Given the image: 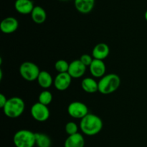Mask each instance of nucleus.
<instances>
[{"mask_svg": "<svg viewBox=\"0 0 147 147\" xmlns=\"http://www.w3.org/2000/svg\"><path fill=\"white\" fill-rule=\"evenodd\" d=\"M103 125L101 118L95 114L88 113L80 119V130L85 135L89 136L99 133L103 128Z\"/></svg>", "mask_w": 147, "mask_h": 147, "instance_id": "nucleus-1", "label": "nucleus"}, {"mask_svg": "<svg viewBox=\"0 0 147 147\" xmlns=\"http://www.w3.org/2000/svg\"><path fill=\"white\" fill-rule=\"evenodd\" d=\"M121 85V78L116 74L104 75L98 81V92L103 95H109L116 92Z\"/></svg>", "mask_w": 147, "mask_h": 147, "instance_id": "nucleus-2", "label": "nucleus"}, {"mask_svg": "<svg viewBox=\"0 0 147 147\" xmlns=\"http://www.w3.org/2000/svg\"><path fill=\"white\" fill-rule=\"evenodd\" d=\"M6 116L10 118H17L21 116L25 110V103L20 97H12L7 99L2 108Z\"/></svg>", "mask_w": 147, "mask_h": 147, "instance_id": "nucleus-3", "label": "nucleus"}, {"mask_svg": "<svg viewBox=\"0 0 147 147\" xmlns=\"http://www.w3.org/2000/svg\"><path fill=\"white\" fill-rule=\"evenodd\" d=\"M16 147H34L36 145L35 133L27 129L17 131L13 137Z\"/></svg>", "mask_w": 147, "mask_h": 147, "instance_id": "nucleus-4", "label": "nucleus"}, {"mask_svg": "<svg viewBox=\"0 0 147 147\" xmlns=\"http://www.w3.org/2000/svg\"><path fill=\"white\" fill-rule=\"evenodd\" d=\"M40 70L38 66L31 61H24L20 65V74L22 77L27 82L37 80Z\"/></svg>", "mask_w": 147, "mask_h": 147, "instance_id": "nucleus-5", "label": "nucleus"}, {"mask_svg": "<svg viewBox=\"0 0 147 147\" xmlns=\"http://www.w3.org/2000/svg\"><path fill=\"white\" fill-rule=\"evenodd\" d=\"M30 113L33 119L40 122L47 121L50 115V110L47 105H43L40 102H36L31 107Z\"/></svg>", "mask_w": 147, "mask_h": 147, "instance_id": "nucleus-6", "label": "nucleus"}, {"mask_svg": "<svg viewBox=\"0 0 147 147\" xmlns=\"http://www.w3.org/2000/svg\"><path fill=\"white\" fill-rule=\"evenodd\" d=\"M67 113L70 117L76 119H82L89 113L88 106L80 101H74L69 104Z\"/></svg>", "mask_w": 147, "mask_h": 147, "instance_id": "nucleus-7", "label": "nucleus"}, {"mask_svg": "<svg viewBox=\"0 0 147 147\" xmlns=\"http://www.w3.org/2000/svg\"><path fill=\"white\" fill-rule=\"evenodd\" d=\"M72 79L70 74L67 72L65 73H58L54 79L53 85L59 91H65L69 88L71 84Z\"/></svg>", "mask_w": 147, "mask_h": 147, "instance_id": "nucleus-8", "label": "nucleus"}, {"mask_svg": "<svg viewBox=\"0 0 147 147\" xmlns=\"http://www.w3.org/2000/svg\"><path fill=\"white\" fill-rule=\"evenodd\" d=\"M86 67L80 59H76L70 63L67 73L71 76L72 78L78 79L82 77L86 71Z\"/></svg>", "mask_w": 147, "mask_h": 147, "instance_id": "nucleus-9", "label": "nucleus"}, {"mask_svg": "<svg viewBox=\"0 0 147 147\" xmlns=\"http://www.w3.org/2000/svg\"><path fill=\"white\" fill-rule=\"evenodd\" d=\"M90 74L94 78H101L106 75V66L103 61L93 59L91 64L88 66Z\"/></svg>", "mask_w": 147, "mask_h": 147, "instance_id": "nucleus-10", "label": "nucleus"}, {"mask_svg": "<svg viewBox=\"0 0 147 147\" xmlns=\"http://www.w3.org/2000/svg\"><path fill=\"white\" fill-rule=\"evenodd\" d=\"M19 27V22L15 17H7L2 20L0 23V29L5 34H11Z\"/></svg>", "mask_w": 147, "mask_h": 147, "instance_id": "nucleus-11", "label": "nucleus"}, {"mask_svg": "<svg viewBox=\"0 0 147 147\" xmlns=\"http://www.w3.org/2000/svg\"><path fill=\"white\" fill-rule=\"evenodd\" d=\"M110 53L109 46L105 43H100L96 44L92 50V56L93 59L103 61L109 56Z\"/></svg>", "mask_w": 147, "mask_h": 147, "instance_id": "nucleus-12", "label": "nucleus"}, {"mask_svg": "<svg viewBox=\"0 0 147 147\" xmlns=\"http://www.w3.org/2000/svg\"><path fill=\"white\" fill-rule=\"evenodd\" d=\"M34 7V3L32 0H16L14 2V9L21 14H31Z\"/></svg>", "mask_w": 147, "mask_h": 147, "instance_id": "nucleus-13", "label": "nucleus"}, {"mask_svg": "<svg viewBox=\"0 0 147 147\" xmlns=\"http://www.w3.org/2000/svg\"><path fill=\"white\" fill-rule=\"evenodd\" d=\"M74 5L78 12L88 14L94 8L95 0H75Z\"/></svg>", "mask_w": 147, "mask_h": 147, "instance_id": "nucleus-14", "label": "nucleus"}, {"mask_svg": "<svg viewBox=\"0 0 147 147\" xmlns=\"http://www.w3.org/2000/svg\"><path fill=\"white\" fill-rule=\"evenodd\" d=\"M84 137L80 133L68 135L64 144V147H84Z\"/></svg>", "mask_w": 147, "mask_h": 147, "instance_id": "nucleus-15", "label": "nucleus"}, {"mask_svg": "<svg viewBox=\"0 0 147 147\" xmlns=\"http://www.w3.org/2000/svg\"><path fill=\"white\" fill-rule=\"evenodd\" d=\"M81 87L87 93H96L98 92V82L92 77L84 78L81 82Z\"/></svg>", "mask_w": 147, "mask_h": 147, "instance_id": "nucleus-16", "label": "nucleus"}, {"mask_svg": "<svg viewBox=\"0 0 147 147\" xmlns=\"http://www.w3.org/2000/svg\"><path fill=\"white\" fill-rule=\"evenodd\" d=\"M37 81L40 86L43 89H48L54 83V79L47 71H40Z\"/></svg>", "mask_w": 147, "mask_h": 147, "instance_id": "nucleus-17", "label": "nucleus"}, {"mask_svg": "<svg viewBox=\"0 0 147 147\" xmlns=\"http://www.w3.org/2000/svg\"><path fill=\"white\" fill-rule=\"evenodd\" d=\"M30 14L32 21L36 24H42L47 20V12L40 6H34Z\"/></svg>", "mask_w": 147, "mask_h": 147, "instance_id": "nucleus-18", "label": "nucleus"}, {"mask_svg": "<svg viewBox=\"0 0 147 147\" xmlns=\"http://www.w3.org/2000/svg\"><path fill=\"white\" fill-rule=\"evenodd\" d=\"M36 146L37 147H51L52 141L49 135L42 133H35Z\"/></svg>", "mask_w": 147, "mask_h": 147, "instance_id": "nucleus-19", "label": "nucleus"}, {"mask_svg": "<svg viewBox=\"0 0 147 147\" xmlns=\"http://www.w3.org/2000/svg\"><path fill=\"white\" fill-rule=\"evenodd\" d=\"M53 94L50 91L45 90L42 91L41 93L39 95L38 97V102L40 103L45 105H49L53 101Z\"/></svg>", "mask_w": 147, "mask_h": 147, "instance_id": "nucleus-20", "label": "nucleus"}, {"mask_svg": "<svg viewBox=\"0 0 147 147\" xmlns=\"http://www.w3.org/2000/svg\"><path fill=\"white\" fill-rule=\"evenodd\" d=\"M69 65L70 63L65 60L60 59L57 60L55 63V69L58 73H65L68 71Z\"/></svg>", "mask_w": 147, "mask_h": 147, "instance_id": "nucleus-21", "label": "nucleus"}, {"mask_svg": "<svg viewBox=\"0 0 147 147\" xmlns=\"http://www.w3.org/2000/svg\"><path fill=\"white\" fill-rule=\"evenodd\" d=\"M65 132L67 133L68 135H73V134L78 133V126L76 122H73V121L67 122L65 127Z\"/></svg>", "mask_w": 147, "mask_h": 147, "instance_id": "nucleus-22", "label": "nucleus"}, {"mask_svg": "<svg viewBox=\"0 0 147 147\" xmlns=\"http://www.w3.org/2000/svg\"><path fill=\"white\" fill-rule=\"evenodd\" d=\"M80 60L86 66H89L91 64L93 60V57L89 54H83L80 58Z\"/></svg>", "mask_w": 147, "mask_h": 147, "instance_id": "nucleus-23", "label": "nucleus"}, {"mask_svg": "<svg viewBox=\"0 0 147 147\" xmlns=\"http://www.w3.org/2000/svg\"><path fill=\"white\" fill-rule=\"evenodd\" d=\"M7 98L4 94H0V108H3L7 102Z\"/></svg>", "mask_w": 147, "mask_h": 147, "instance_id": "nucleus-24", "label": "nucleus"}, {"mask_svg": "<svg viewBox=\"0 0 147 147\" xmlns=\"http://www.w3.org/2000/svg\"><path fill=\"white\" fill-rule=\"evenodd\" d=\"M144 18H145V20H146V21L147 22V10L145 12V13H144Z\"/></svg>", "mask_w": 147, "mask_h": 147, "instance_id": "nucleus-25", "label": "nucleus"}, {"mask_svg": "<svg viewBox=\"0 0 147 147\" xmlns=\"http://www.w3.org/2000/svg\"><path fill=\"white\" fill-rule=\"evenodd\" d=\"M60 1H67V0H60Z\"/></svg>", "mask_w": 147, "mask_h": 147, "instance_id": "nucleus-26", "label": "nucleus"}]
</instances>
